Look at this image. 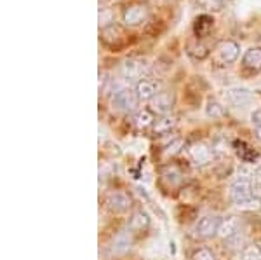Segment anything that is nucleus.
Segmentation results:
<instances>
[{"instance_id": "a211bd4d", "label": "nucleus", "mask_w": 261, "mask_h": 260, "mask_svg": "<svg viewBox=\"0 0 261 260\" xmlns=\"http://www.w3.org/2000/svg\"><path fill=\"white\" fill-rule=\"evenodd\" d=\"M155 123V115L151 112V108H141L134 114V126L138 129H146L150 126H153Z\"/></svg>"}, {"instance_id": "5701e85b", "label": "nucleus", "mask_w": 261, "mask_h": 260, "mask_svg": "<svg viewBox=\"0 0 261 260\" xmlns=\"http://www.w3.org/2000/svg\"><path fill=\"white\" fill-rule=\"evenodd\" d=\"M113 25V12L110 9H99V27L101 28H108Z\"/></svg>"}, {"instance_id": "9b49d317", "label": "nucleus", "mask_w": 261, "mask_h": 260, "mask_svg": "<svg viewBox=\"0 0 261 260\" xmlns=\"http://www.w3.org/2000/svg\"><path fill=\"white\" fill-rule=\"evenodd\" d=\"M188 154H190V159L195 164H207L213 159V150L209 145H205L204 141H195L188 147Z\"/></svg>"}, {"instance_id": "f257e3e1", "label": "nucleus", "mask_w": 261, "mask_h": 260, "mask_svg": "<svg viewBox=\"0 0 261 260\" xmlns=\"http://www.w3.org/2000/svg\"><path fill=\"white\" fill-rule=\"evenodd\" d=\"M230 198L237 206H246L254 199V187L247 177H239L230 187Z\"/></svg>"}, {"instance_id": "aec40b11", "label": "nucleus", "mask_w": 261, "mask_h": 260, "mask_svg": "<svg viewBox=\"0 0 261 260\" xmlns=\"http://www.w3.org/2000/svg\"><path fill=\"white\" fill-rule=\"evenodd\" d=\"M225 107L216 100H209L205 103V115L211 117V119H221V117H225Z\"/></svg>"}, {"instance_id": "f03ea898", "label": "nucleus", "mask_w": 261, "mask_h": 260, "mask_svg": "<svg viewBox=\"0 0 261 260\" xmlns=\"http://www.w3.org/2000/svg\"><path fill=\"white\" fill-rule=\"evenodd\" d=\"M138 103H140V98H138L136 91L130 87H120L112 96V107L117 112H124V114L136 110Z\"/></svg>"}, {"instance_id": "20e7f679", "label": "nucleus", "mask_w": 261, "mask_h": 260, "mask_svg": "<svg viewBox=\"0 0 261 260\" xmlns=\"http://www.w3.org/2000/svg\"><path fill=\"white\" fill-rule=\"evenodd\" d=\"M148 18V6L141 2H134L124 9L122 14V21H124L125 27H138V25L145 23Z\"/></svg>"}, {"instance_id": "7ed1b4c3", "label": "nucleus", "mask_w": 261, "mask_h": 260, "mask_svg": "<svg viewBox=\"0 0 261 260\" xmlns=\"http://www.w3.org/2000/svg\"><path fill=\"white\" fill-rule=\"evenodd\" d=\"M239 54H241V45L235 40H221L220 44L214 48V61L218 65H231L237 61Z\"/></svg>"}, {"instance_id": "412c9836", "label": "nucleus", "mask_w": 261, "mask_h": 260, "mask_svg": "<svg viewBox=\"0 0 261 260\" xmlns=\"http://www.w3.org/2000/svg\"><path fill=\"white\" fill-rule=\"evenodd\" d=\"M241 260H261V245L258 243L246 245L241 251Z\"/></svg>"}, {"instance_id": "393cba45", "label": "nucleus", "mask_w": 261, "mask_h": 260, "mask_svg": "<svg viewBox=\"0 0 261 260\" xmlns=\"http://www.w3.org/2000/svg\"><path fill=\"white\" fill-rule=\"evenodd\" d=\"M192 260H218V258L209 248H199L195 253H193Z\"/></svg>"}, {"instance_id": "6e6552de", "label": "nucleus", "mask_w": 261, "mask_h": 260, "mask_svg": "<svg viewBox=\"0 0 261 260\" xmlns=\"http://www.w3.org/2000/svg\"><path fill=\"white\" fill-rule=\"evenodd\" d=\"M174 93L172 91H161L150 103V108L153 114H159V115H166V114H171L172 107H174Z\"/></svg>"}, {"instance_id": "4be33fe9", "label": "nucleus", "mask_w": 261, "mask_h": 260, "mask_svg": "<svg viewBox=\"0 0 261 260\" xmlns=\"http://www.w3.org/2000/svg\"><path fill=\"white\" fill-rule=\"evenodd\" d=\"M226 0H199V7L202 11L207 12H220L225 9Z\"/></svg>"}, {"instance_id": "bb28decb", "label": "nucleus", "mask_w": 261, "mask_h": 260, "mask_svg": "<svg viewBox=\"0 0 261 260\" xmlns=\"http://www.w3.org/2000/svg\"><path fill=\"white\" fill-rule=\"evenodd\" d=\"M256 138H258V141H261V128H256Z\"/></svg>"}, {"instance_id": "6ab92c4d", "label": "nucleus", "mask_w": 261, "mask_h": 260, "mask_svg": "<svg viewBox=\"0 0 261 260\" xmlns=\"http://www.w3.org/2000/svg\"><path fill=\"white\" fill-rule=\"evenodd\" d=\"M188 54L195 60H204V58L209 56V48L205 44H202L200 39H197L195 42L188 44Z\"/></svg>"}, {"instance_id": "a878e982", "label": "nucleus", "mask_w": 261, "mask_h": 260, "mask_svg": "<svg viewBox=\"0 0 261 260\" xmlns=\"http://www.w3.org/2000/svg\"><path fill=\"white\" fill-rule=\"evenodd\" d=\"M251 123L254 128H261V108H256L251 114Z\"/></svg>"}, {"instance_id": "b1692460", "label": "nucleus", "mask_w": 261, "mask_h": 260, "mask_svg": "<svg viewBox=\"0 0 261 260\" xmlns=\"http://www.w3.org/2000/svg\"><path fill=\"white\" fill-rule=\"evenodd\" d=\"M181 147H183V140L181 138H174V140L171 141L169 145L166 147V150H164V156H176V154L181 150Z\"/></svg>"}, {"instance_id": "dca6fc26", "label": "nucleus", "mask_w": 261, "mask_h": 260, "mask_svg": "<svg viewBox=\"0 0 261 260\" xmlns=\"http://www.w3.org/2000/svg\"><path fill=\"white\" fill-rule=\"evenodd\" d=\"M213 27H214L213 16L200 14L199 18H195V23H193V33H195L197 39H202V37H205L213 30Z\"/></svg>"}, {"instance_id": "0eeeda50", "label": "nucleus", "mask_w": 261, "mask_h": 260, "mask_svg": "<svg viewBox=\"0 0 261 260\" xmlns=\"http://www.w3.org/2000/svg\"><path fill=\"white\" fill-rule=\"evenodd\" d=\"M105 204H107V208L110 209V211H113V213H124V211H127V209L130 208L133 199H130V196L127 194V192L113 191V192H110V194L107 196Z\"/></svg>"}, {"instance_id": "cd10ccee", "label": "nucleus", "mask_w": 261, "mask_h": 260, "mask_svg": "<svg viewBox=\"0 0 261 260\" xmlns=\"http://www.w3.org/2000/svg\"><path fill=\"white\" fill-rule=\"evenodd\" d=\"M256 180H258V182L261 183V166H259V170L256 171Z\"/></svg>"}, {"instance_id": "1a4fd4ad", "label": "nucleus", "mask_w": 261, "mask_h": 260, "mask_svg": "<svg viewBox=\"0 0 261 260\" xmlns=\"http://www.w3.org/2000/svg\"><path fill=\"white\" fill-rule=\"evenodd\" d=\"M220 222L221 219H218V217H214V215L202 217L195 225V234L199 238H202V240H209V238H213V236H218Z\"/></svg>"}, {"instance_id": "39448f33", "label": "nucleus", "mask_w": 261, "mask_h": 260, "mask_svg": "<svg viewBox=\"0 0 261 260\" xmlns=\"http://www.w3.org/2000/svg\"><path fill=\"white\" fill-rule=\"evenodd\" d=\"M223 98H225L226 105L235 107V108H241V107H246V105L251 103L252 93L247 89V87H228V89L223 93Z\"/></svg>"}, {"instance_id": "4468645a", "label": "nucleus", "mask_w": 261, "mask_h": 260, "mask_svg": "<svg viewBox=\"0 0 261 260\" xmlns=\"http://www.w3.org/2000/svg\"><path fill=\"white\" fill-rule=\"evenodd\" d=\"M235 234H239V219L237 217H226L220 222V227H218V236L221 240H230Z\"/></svg>"}, {"instance_id": "9d476101", "label": "nucleus", "mask_w": 261, "mask_h": 260, "mask_svg": "<svg viewBox=\"0 0 261 260\" xmlns=\"http://www.w3.org/2000/svg\"><path fill=\"white\" fill-rule=\"evenodd\" d=\"M134 91H136L140 102H151L155 96L161 93V86L155 81H151V79H141V81L136 82Z\"/></svg>"}, {"instance_id": "2eb2a0df", "label": "nucleus", "mask_w": 261, "mask_h": 260, "mask_svg": "<svg viewBox=\"0 0 261 260\" xmlns=\"http://www.w3.org/2000/svg\"><path fill=\"white\" fill-rule=\"evenodd\" d=\"M150 227V217L146 211H134L133 217L129 219V230L130 232H143V230H146Z\"/></svg>"}, {"instance_id": "f3484780", "label": "nucleus", "mask_w": 261, "mask_h": 260, "mask_svg": "<svg viewBox=\"0 0 261 260\" xmlns=\"http://www.w3.org/2000/svg\"><path fill=\"white\" fill-rule=\"evenodd\" d=\"M176 123H178V119H176L172 114H166V115H161L159 119H155L153 123V133L155 135H166V133H171V129H174Z\"/></svg>"}, {"instance_id": "423d86ee", "label": "nucleus", "mask_w": 261, "mask_h": 260, "mask_svg": "<svg viewBox=\"0 0 261 260\" xmlns=\"http://www.w3.org/2000/svg\"><path fill=\"white\" fill-rule=\"evenodd\" d=\"M146 70H148V65L141 58H129L122 65V75L127 81H141L143 75L146 74Z\"/></svg>"}, {"instance_id": "ddd939ff", "label": "nucleus", "mask_w": 261, "mask_h": 260, "mask_svg": "<svg viewBox=\"0 0 261 260\" xmlns=\"http://www.w3.org/2000/svg\"><path fill=\"white\" fill-rule=\"evenodd\" d=\"M133 240H130V230H122L115 236L112 243V253L113 255H125L130 250Z\"/></svg>"}, {"instance_id": "f8f14e48", "label": "nucleus", "mask_w": 261, "mask_h": 260, "mask_svg": "<svg viewBox=\"0 0 261 260\" xmlns=\"http://www.w3.org/2000/svg\"><path fill=\"white\" fill-rule=\"evenodd\" d=\"M242 66L251 72L261 70V48H249L242 56Z\"/></svg>"}]
</instances>
